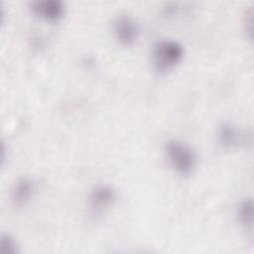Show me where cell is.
Here are the masks:
<instances>
[{"instance_id": "3957f363", "label": "cell", "mask_w": 254, "mask_h": 254, "mask_svg": "<svg viewBox=\"0 0 254 254\" xmlns=\"http://www.w3.org/2000/svg\"><path fill=\"white\" fill-rule=\"evenodd\" d=\"M116 199L115 190L107 185L95 186L88 195V206L94 214L108 209Z\"/></svg>"}, {"instance_id": "8992f818", "label": "cell", "mask_w": 254, "mask_h": 254, "mask_svg": "<svg viewBox=\"0 0 254 254\" xmlns=\"http://www.w3.org/2000/svg\"><path fill=\"white\" fill-rule=\"evenodd\" d=\"M217 137L220 144L225 148H234L244 143L246 135L231 123H223L217 131Z\"/></svg>"}, {"instance_id": "277c9868", "label": "cell", "mask_w": 254, "mask_h": 254, "mask_svg": "<svg viewBox=\"0 0 254 254\" xmlns=\"http://www.w3.org/2000/svg\"><path fill=\"white\" fill-rule=\"evenodd\" d=\"M113 33L121 45L130 46L137 40L139 28L132 17L120 15L113 22Z\"/></svg>"}, {"instance_id": "5b68a950", "label": "cell", "mask_w": 254, "mask_h": 254, "mask_svg": "<svg viewBox=\"0 0 254 254\" xmlns=\"http://www.w3.org/2000/svg\"><path fill=\"white\" fill-rule=\"evenodd\" d=\"M32 10L47 22H58L64 15V4L60 0H37L32 3Z\"/></svg>"}, {"instance_id": "ba28073f", "label": "cell", "mask_w": 254, "mask_h": 254, "mask_svg": "<svg viewBox=\"0 0 254 254\" xmlns=\"http://www.w3.org/2000/svg\"><path fill=\"white\" fill-rule=\"evenodd\" d=\"M238 219L243 227L252 234L253 229V202L251 198H245L240 202L237 209Z\"/></svg>"}, {"instance_id": "6da1fadb", "label": "cell", "mask_w": 254, "mask_h": 254, "mask_svg": "<svg viewBox=\"0 0 254 254\" xmlns=\"http://www.w3.org/2000/svg\"><path fill=\"white\" fill-rule=\"evenodd\" d=\"M165 153L170 166L180 175H190L196 165L192 149L186 143L173 139L166 143Z\"/></svg>"}, {"instance_id": "52a82bcc", "label": "cell", "mask_w": 254, "mask_h": 254, "mask_svg": "<svg viewBox=\"0 0 254 254\" xmlns=\"http://www.w3.org/2000/svg\"><path fill=\"white\" fill-rule=\"evenodd\" d=\"M33 192L34 184L32 183V181L26 178H22L17 181L12 190L13 201L18 205L25 204L31 198Z\"/></svg>"}, {"instance_id": "7a4b0ae2", "label": "cell", "mask_w": 254, "mask_h": 254, "mask_svg": "<svg viewBox=\"0 0 254 254\" xmlns=\"http://www.w3.org/2000/svg\"><path fill=\"white\" fill-rule=\"evenodd\" d=\"M184 57V47L175 40L158 42L152 53L153 64L157 71L166 72L174 68Z\"/></svg>"}, {"instance_id": "9c48e42d", "label": "cell", "mask_w": 254, "mask_h": 254, "mask_svg": "<svg viewBox=\"0 0 254 254\" xmlns=\"http://www.w3.org/2000/svg\"><path fill=\"white\" fill-rule=\"evenodd\" d=\"M1 251L2 253L14 254L17 252L16 241L9 235H3L1 239Z\"/></svg>"}]
</instances>
